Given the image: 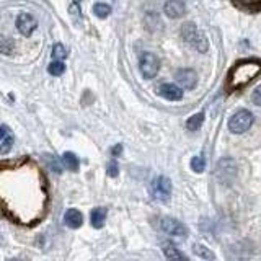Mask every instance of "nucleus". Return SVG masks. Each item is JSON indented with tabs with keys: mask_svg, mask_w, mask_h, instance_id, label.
<instances>
[{
	"mask_svg": "<svg viewBox=\"0 0 261 261\" xmlns=\"http://www.w3.org/2000/svg\"><path fill=\"white\" fill-rule=\"evenodd\" d=\"M253 121L255 117L248 110H238L229 119V129L233 134H243V132H247L253 126Z\"/></svg>",
	"mask_w": 261,
	"mask_h": 261,
	"instance_id": "obj_4",
	"label": "nucleus"
},
{
	"mask_svg": "<svg viewBox=\"0 0 261 261\" xmlns=\"http://www.w3.org/2000/svg\"><path fill=\"white\" fill-rule=\"evenodd\" d=\"M150 196L158 203H167L172 196V181L167 176H157L150 183Z\"/></svg>",
	"mask_w": 261,
	"mask_h": 261,
	"instance_id": "obj_5",
	"label": "nucleus"
},
{
	"mask_svg": "<svg viewBox=\"0 0 261 261\" xmlns=\"http://www.w3.org/2000/svg\"><path fill=\"white\" fill-rule=\"evenodd\" d=\"M62 163L72 172L79 170V158H77V155H75V153H72V152H65L64 153V155H62Z\"/></svg>",
	"mask_w": 261,
	"mask_h": 261,
	"instance_id": "obj_19",
	"label": "nucleus"
},
{
	"mask_svg": "<svg viewBox=\"0 0 261 261\" xmlns=\"http://www.w3.org/2000/svg\"><path fill=\"white\" fill-rule=\"evenodd\" d=\"M93 13L98 18H106L111 13V7L106 3H95L93 5Z\"/></svg>",
	"mask_w": 261,
	"mask_h": 261,
	"instance_id": "obj_21",
	"label": "nucleus"
},
{
	"mask_svg": "<svg viewBox=\"0 0 261 261\" xmlns=\"http://www.w3.org/2000/svg\"><path fill=\"white\" fill-rule=\"evenodd\" d=\"M175 79H176L178 84H180L183 88H186V90L194 88L196 84H198V75H196V72H194L193 69H180L175 74Z\"/></svg>",
	"mask_w": 261,
	"mask_h": 261,
	"instance_id": "obj_10",
	"label": "nucleus"
},
{
	"mask_svg": "<svg viewBox=\"0 0 261 261\" xmlns=\"http://www.w3.org/2000/svg\"><path fill=\"white\" fill-rule=\"evenodd\" d=\"M106 173H108V176L116 178V176H117V173H119V168H117V163H116V162H110V163H108V170H106Z\"/></svg>",
	"mask_w": 261,
	"mask_h": 261,
	"instance_id": "obj_25",
	"label": "nucleus"
},
{
	"mask_svg": "<svg viewBox=\"0 0 261 261\" xmlns=\"http://www.w3.org/2000/svg\"><path fill=\"white\" fill-rule=\"evenodd\" d=\"M163 10L168 18H180L186 12V5L183 0H168Z\"/></svg>",
	"mask_w": 261,
	"mask_h": 261,
	"instance_id": "obj_12",
	"label": "nucleus"
},
{
	"mask_svg": "<svg viewBox=\"0 0 261 261\" xmlns=\"http://www.w3.org/2000/svg\"><path fill=\"white\" fill-rule=\"evenodd\" d=\"M261 72V62L257 59L240 60L230 69L227 75V88L229 90H242L245 88L257 75Z\"/></svg>",
	"mask_w": 261,
	"mask_h": 261,
	"instance_id": "obj_2",
	"label": "nucleus"
},
{
	"mask_svg": "<svg viewBox=\"0 0 261 261\" xmlns=\"http://www.w3.org/2000/svg\"><path fill=\"white\" fill-rule=\"evenodd\" d=\"M36 20H34L33 15L29 13H20L17 18V28L18 31L23 34V36H31V33L36 28Z\"/></svg>",
	"mask_w": 261,
	"mask_h": 261,
	"instance_id": "obj_9",
	"label": "nucleus"
},
{
	"mask_svg": "<svg viewBox=\"0 0 261 261\" xmlns=\"http://www.w3.org/2000/svg\"><path fill=\"white\" fill-rule=\"evenodd\" d=\"M64 222L69 229H79L82 224H84V216H82L80 211L77 209H69L64 216Z\"/></svg>",
	"mask_w": 261,
	"mask_h": 261,
	"instance_id": "obj_13",
	"label": "nucleus"
},
{
	"mask_svg": "<svg viewBox=\"0 0 261 261\" xmlns=\"http://www.w3.org/2000/svg\"><path fill=\"white\" fill-rule=\"evenodd\" d=\"M13 136H10V134H7L5 136V139H3V144H2V147H0V153L2 155H7V153L12 150V147H13Z\"/></svg>",
	"mask_w": 261,
	"mask_h": 261,
	"instance_id": "obj_24",
	"label": "nucleus"
},
{
	"mask_svg": "<svg viewBox=\"0 0 261 261\" xmlns=\"http://www.w3.org/2000/svg\"><path fill=\"white\" fill-rule=\"evenodd\" d=\"M160 229L165 232L167 235H172V237H181L185 238L188 235V229L186 225L176 221V219L173 217H163L160 221Z\"/></svg>",
	"mask_w": 261,
	"mask_h": 261,
	"instance_id": "obj_8",
	"label": "nucleus"
},
{
	"mask_svg": "<svg viewBox=\"0 0 261 261\" xmlns=\"http://www.w3.org/2000/svg\"><path fill=\"white\" fill-rule=\"evenodd\" d=\"M48 162H49V165L53 167V170H54L56 173L60 172V167H58V165L54 163V155H48Z\"/></svg>",
	"mask_w": 261,
	"mask_h": 261,
	"instance_id": "obj_27",
	"label": "nucleus"
},
{
	"mask_svg": "<svg viewBox=\"0 0 261 261\" xmlns=\"http://www.w3.org/2000/svg\"><path fill=\"white\" fill-rule=\"evenodd\" d=\"M48 70H49V74L51 75H62L64 74V70H65V65L60 62V60H54V62H51L48 65Z\"/></svg>",
	"mask_w": 261,
	"mask_h": 261,
	"instance_id": "obj_22",
	"label": "nucleus"
},
{
	"mask_svg": "<svg viewBox=\"0 0 261 261\" xmlns=\"http://www.w3.org/2000/svg\"><path fill=\"white\" fill-rule=\"evenodd\" d=\"M48 185L29 158L0 163V207L17 224H38L48 211Z\"/></svg>",
	"mask_w": 261,
	"mask_h": 261,
	"instance_id": "obj_1",
	"label": "nucleus"
},
{
	"mask_svg": "<svg viewBox=\"0 0 261 261\" xmlns=\"http://www.w3.org/2000/svg\"><path fill=\"white\" fill-rule=\"evenodd\" d=\"M252 101H253V103L257 105V106H261V85L255 88L253 95H252Z\"/></svg>",
	"mask_w": 261,
	"mask_h": 261,
	"instance_id": "obj_26",
	"label": "nucleus"
},
{
	"mask_svg": "<svg viewBox=\"0 0 261 261\" xmlns=\"http://www.w3.org/2000/svg\"><path fill=\"white\" fill-rule=\"evenodd\" d=\"M53 58L56 60H62L67 58V53H65V48L60 43L58 44H54V48H53Z\"/></svg>",
	"mask_w": 261,
	"mask_h": 261,
	"instance_id": "obj_23",
	"label": "nucleus"
},
{
	"mask_svg": "<svg viewBox=\"0 0 261 261\" xmlns=\"http://www.w3.org/2000/svg\"><path fill=\"white\" fill-rule=\"evenodd\" d=\"M181 38L185 39V43L191 46L193 49H196L198 53H206L209 48V43H207L206 36H204V33L194 23L183 25Z\"/></svg>",
	"mask_w": 261,
	"mask_h": 261,
	"instance_id": "obj_3",
	"label": "nucleus"
},
{
	"mask_svg": "<svg viewBox=\"0 0 261 261\" xmlns=\"http://www.w3.org/2000/svg\"><path fill=\"white\" fill-rule=\"evenodd\" d=\"M139 67H141V74L144 79H153V77L158 74V69H160V60H158L155 54L144 53L141 56Z\"/></svg>",
	"mask_w": 261,
	"mask_h": 261,
	"instance_id": "obj_7",
	"label": "nucleus"
},
{
	"mask_svg": "<svg viewBox=\"0 0 261 261\" xmlns=\"http://www.w3.org/2000/svg\"><path fill=\"white\" fill-rule=\"evenodd\" d=\"M216 176L221 183H225V185H230L235 178H237V163H235L232 158H222L217 163L216 168Z\"/></svg>",
	"mask_w": 261,
	"mask_h": 261,
	"instance_id": "obj_6",
	"label": "nucleus"
},
{
	"mask_svg": "<svg viewBox=\"0 0 261 261\" xmlns=\"http://www.w3.org/2000/svg\"><path fill=\"white\" fill-rule=\"evenodd\" d=\"M238 8L248 10V12H258L261 8V0H233Z\"/></svg>",
	"mask_w": 261,
	"mask_h": 261,
	"instance_id": "obj_16",
	"label": "nucleus"
},
{
	"mask_svg": "<svg viewBox=\"0 0 261 261\" xmlns=\"http://www.w3.org/2000/svg\"><path fill=\"white\" fill-rule=\"evenodd\" d=\"M158 95L168 101H178L183 98V90L175 84H163L158 88Z\"/></svg>",
	"mask_w": 261,
	"mask_h": 261,
	"instance_id": "obj_11",
	"label": "nucleus"
},
{
	"mask_svg": "<svg viewBox=\"0 0 261 261\" xmlns=\"http://www.w3.org/2000/svg\"><path fill=\"white\" fill-rule=\"evenodd\" d=\"M121 152H122V145H121V144H117V145L115 147V149H113V155L116 157V155H119Z\"/></svg>",
	"mask_w": 261,
	"mask_h": 261,
	"instance_id": "obj_29",
	"label": "nucleus"
},
{
	"mask_svg": "<svg viewBox=\"0 0 261 261\" xmlns=\"http://www.w3.org/2000/svg\"><path fill=\"white\" fill-rule=\"evenodd\" d=\"M163 255L168 260H186V255L181 253L175 245L172 243H163Z\"/></svg>",
	"mask_w": 261,
	"mask_h": 261,
	"instance_id": "obj_15",
	"label": "nucleus"
},
{
	"mask_svg": "<svg viewBox=\"0 0 261 261\" xmlns=\"http://www.w3.org/2000/svg\"><path fill=\"white\" fill-rule=\"evenodd\" d=\"M7 134H8V127L5 126V124H2V126H0V139H2V137H5Z\"/></svg>",
	"mask_w": 261,
	"mask_h": 261,
	"instance_id": "obj_28",
	"label": "nucleus"
},
{
	"mask_svg": "<svg viewBox=\"0 0 261 261\" xmlns=\"http://www.w3.org/2000/svg\"><path fill=\"white\" fill-rule=\"evenodd\" d=\"M204 168H206V160H204L203 155H196L191 158V170L196 173H203Z\"/></svg>",
	"mask_w": 261,
	"mask_h": 261,
	"instance_id": "obj_20",
	"label": "nucleus"
},
{
	"mask_svg": "<svg viewBox=\"0 0 261 261\" xmlns=\"http://www.w3.org/2000/svg\"><path fill=\"white\" fill-rule=\"evenodd\" d=\"M203 122H204V113H198V115H193L186 121V129L194 132V131H198L199 127L203 126Z\"/></svg>",
	"mask_w": 261,
	"mask_h": 261,
	"instance_id": "obj_17",
	"label": "nucleus"
},
{
	"mask_svg": "<svg viewBox=\"0 0 261 261\" xmlns=\"http://www.w3.org/2000/svg\"><path fill=\"white\" fill-rule=\"evenodd\" d=\"M74 2H80V0H74Z\"/></svg>",
	"mask_w": 261,
	"mask_h": 261,
	"instance_id": "obj_31",
	"label": "nucleus"
},
{
	"mask_svg": "<svg viewBox=\"0 0 261 261\" xmlns=\"http://www.w3.org/2000/svg\"><path fill=\"white\" fill-rule=\"evenodd\" d=\"M90 221L91 225H93L95 229H101L105 225L106 221V209L105 207H96L91 211V216H90Z\"/></svg>",
	"mask_w": 261,
	"mask_h": 261,
	"instance_id": "obj_14",
	"label": "nucleus"
},
{
	"mask_svg": "<svg viewBox=\"0 0 261 261\" xmlns=\"http://www.w3.org/2000/svg\"><path fill=\"white\" fill-rule=\"evenodd\" d=\"M193 252H194V255H196V257L203 258V260H216V255H214L209 248L204 247V245L194 243L193 245Z\"/></svg>",
	"mask_w": 261,
	"mask_h": 261,
	"instance_id": "obj_18",
	"label": "nucleus"
},
{
	"mask_svg": "<svg viewBox=\"0 0 261 261\" xmlns=\"http://www.w3.org/2000/svg\"><path fill=\"white\" fill-rule=\"evenodd\" d=\"M79 12H80V10H79L77 5H72V7H70V13H72V15H79Z\"/></svg>",
	"mask_w": 261,
	"mask_h": 261,
	"instance_id": "obj_30",
	"label": "nucleus"
}]
</instances>
